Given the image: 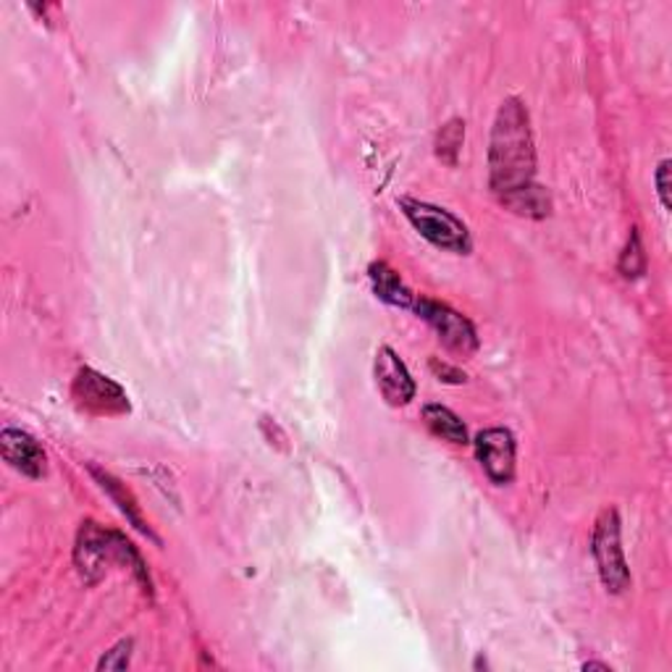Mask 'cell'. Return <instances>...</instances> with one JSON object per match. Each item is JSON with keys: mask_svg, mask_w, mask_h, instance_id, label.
<instances>
[{"mask_svg": "<svg viewBox=\"0 0 672 672\" xmlns=\"http://www.w3.org/2000/svg\"><path fill=\"white\" fill-rule=\"evenodd\" d=\"M489 184L505 208L528 218L550 216V192L536 184L531 116L520 98L499 106L489 142Z\"/></svg>", "mask_w": 672, "mask_h": 672, "instance_id": "obj_1", "label": "cell"}, {"mask_svg": "<svg viewBox=\"0 0 672 672\" xmlns=\"http://www.w3.org/2000/svg\"><path fill=\"white\" fill-rule=\"evenodd\" d=\"M74 560H77L82 578L87 583L100 581L102 573H106V565H111V562H127V567L132 565L137 578H140L142 586L150 592L148 567L145 562H142L140 552L132 546V541H127L116 531H106V528L93 523V520H87V523H82L79 528Z\"/></svg>", "mask_w": 672, "mask_h": 672, "instance_id": "obj_2", "label": "cell"}, {"mask_svg": "<svg viewBox=\"0 0 672 672\" xmlns=\"http://www.w3.org/2000/svg\"><path fill=\"white\" fill-rule=\"evenodd\" d=\"M397 205H400L404 218L415 226L418 235L429 239L438 250L457 252V256H468L473 250L470 229L452 210L438 208L434 203L413 200V197H402Z\"/></svg>", "mask_w": 672, "mask_h": 672, "instance_id": "obj_3", "label": "cell"}, {"mask_svg": "<svg viewBox=\"0 0 672 672\" xmlns=\"http://www.w3.org/2000/svg\"><path fill=\"white\" fill-rule=\"evenodd\" d=\"M592 552L607 592L609 594L628 592L633 578H630L626 554H622V544H620V516H617V510H613V507H607V510L599 516V520H596Z\"/></svg>", "mask_w": 672, "mask_h": 672, "instance_id": "obj_4", "label": "cell"}, {"mask_svg": "<svg viewBox=\"0 0 672 672\" xmlns=\"http://www.w3.org/2000/svg\"><path fill=\"white\" fill-rule=\"evenodd\" d=\"M413 311L434 328L438 342H442L447 349H452V353L473 355L478 349L476 326H473L463 313H457L455 307L436 303V300L429 297H418Z\"/></svg>", "mask_w": 672, "mask_h": 672, "instance_id": "obj_5", "label": "cell"}, {"mask_svg": "<svg viewBox=\"0 0 672 672\" xmlns=\"http://www.w3.org/2000/svg\"><path fill=\"white\" fill-rule=\"evenodd\" d=\"M72 397L79 404V410L90 415H123L132 408L119 383L98 373L95 368L79 370L72 383Z\"/></svg>", "mask_w": 672, "mask_h": 672, "instance_id": "obj_6", "label": "cell"}, {"mask_svg": "<svg viewBox=\"0 0 672 672\" xmlns=\"http://www.w3.org/2000/svg\"><path fill=\"white\" fill-rule=\"evenodd\" d=\"M516 455L518 444L512 431L507 429H486L476 436V457L497 486L512 484L516 478Z\"/></svg>", "mask_w": 672, "mask_h": 672, "instance_id": "obj_7", "label": "cell"}, {"mask_svg": "<svg viewBox=\"0 0 672 672\" xmlns=\"http://www.w3.org/2000/svg\"><path fill=\"white\" fill-rule=\"evenodd\" d=\"M373 373L381 397L389 404H394V408H402V404H408L415 397L413 376H410L408 366H404L392 347H381L376 353Z\"/></svg>", "mask_w": 672, "mask_h": 672, "instance_id": "obj_8", "label": "cell"}, {"mask_svg": "<svg viewBox=\"0 0 672 672\" xmlns=\"http://www.w3.org/2000/svg\"><path fill=\"white\" fill-rule=\"evenodd\" d=\"M0 452L3 459L13 470H19L26 478H43L47 468V457L43 447L30 434L19 429H6L0 434Z\"/></svg>", "mask_w": 672, "mask_h": 672, "instance_id": "obj_9", "label": "cell"}, {"mask_svg": "<svg viewBox=\"0 0 672 672\" xmlns=\"http://www.w3.org/2000/svg\"><path fill=\"white\" fill-rule=\"evenodd\" d=\"M368 279H370V284H373L376 297L383 300L387 305L415 307L418 294H413V290L404 284L400 273H397L394 269H389L387 263H381V260H379V263H370Z\"/></svg>", "mask_w": 672, "mask_h": 672, "instance_id": "obj_10", "label": "cell"}, {"mask_svg": "<svg viewBox=\"0 0 672 672\" xmlns=\"http://www.w3.org/2000/svg\"><path fill=\"white\" fill-rule=\"evenodd\" d=\"M90 473H93L95 478H98L100 489L111 494V499H113V502L119 505V510L123 512V516H127L129 520H132V525L137 528V531H140V533H145V536H150V539H155V533L150 531V525L145 523V518H142V516H140V510H137L134 497H132V494L127 491V486H123L121 481H116V478L111 476V473H106V470L95 468V465H90ZM155 541H158V539H155Z\"/></svg>", "mask_w": 672, "mask_h": 672, "instance_id": "obj_11", "label": "cell"}, {"mask_svg": "<svg viewBox=\"0 0 672 672\" xmlns=\"http://www.w3.org/2000/svg\"><path fill=\"white\" fill-rule=\"evenodd\" d=\"M423 421H426L429 431L449 444H468V429L459 418L452 413L444 404H426L423 408Z\"/></svg>", "mask_w": 672, "mask_h": 672, "instance_id": "obj_12", "label": "cell"}, {"mask_svg": "<svg viewBox=\"0 0 672 672\" xmlns=\"http://www.w3.org/2000/svg\"><path fill=\"white\" fill-rule=\"evenodd\" d=\"M463 140H465V123L459 119L447 121L436 134V155L442 158L444 163H449V166H455L459 148H463Z\"/></svg>", "mask_w": 672, "mask_h": 672, "instance_id": "obj_13", "label": "cell"}, {"mask_svg": "<svg viewBox=\"0 0 672 672\" xmlns=\"http://www.w3.org/2000/svg\"><path fill=\"white\" fill-rule=\"evenodd\" d=\"M617 269H620V273L626 279H639L641 273L647 271V252H643L639 229H630L628 245H626V250H622Z\"/></svg>", "mask_w": 672, "mask_h": 672, "instance_id": "obj_14", "label": "cell"}, {"mask_svg": "<svg viewBox=\"0 0 672 672\" xmlns=\"http://www.w3.org/2000/svg\"><path fill=\"white\" fill-rule=\"evenodd\" d=\"M134 641H119L111 651H106V657L98 662V670H127L129 660H132Z\"/></svg>", "mask_w": 672, "mask_h": 672, "instance_id": "obj_15", "label": "cell"}, {"mask_svg": "<svg viewBox=\"0 0 672 672\" xmlns=\"http://www.w3.org/2000/svg\"><path fill=\"white\" fill-rule=\"evenodd\" d=\"M670 166H672V163L668 161V158H664V161H660V166H657V174H654L657 195H660L664 210L672 208V200H670Z\"/></svg>", "mask_w": 672, "mask_h": 672, "instance_id": "obj_16", "label": "cell"}, {"mask_svg": "<svg viewBox=\"0 0 672 672\" xmlns=\"http://www.w3.org/2000/svg\"><path fill=\"white\" fill-rule=\"evenodd\" d=\"M431 370L438 376V381H447V383H465V373L455 366H449V362L434 358L431 360Z\"/></svg>", "mask_w": 672, "mask_h": 672, "instance_id": "obj_17", "label": "cell"}, {"mask_svg": "<svg viewBox=\"0 0 672 672\" xmlns=\"http://www.w3.org/2000/svg\"><path fill=\"white\" fill-rule=\"evenodd\" d=\"M583 670H605V672H613V668H609V664H605V662H586V664H583Z\"/></svg>", "mask_w": 672, "mask_h": 672, "instance_id": "obj_18", "label": "cell"}]
</instances>
